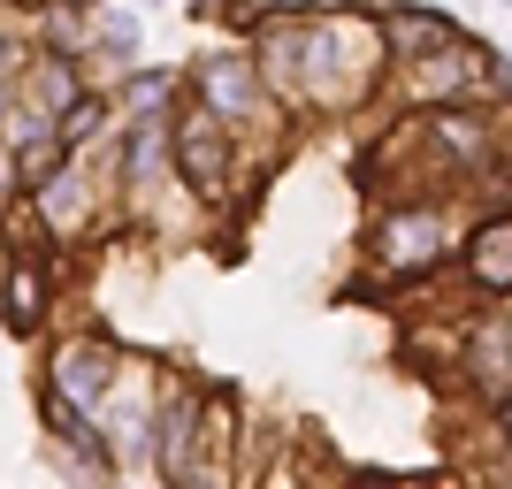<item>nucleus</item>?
I'll return each mask as SVG.
<instances>
[{
	"instance_id": "1",
	"label": "nucleus",
	"mask_w": 512,
	"mask_h": 489,
	"mask_svg": "<svg viewBox=\"0 0 512 489\" xmlns=\"http://www.w3.org/2000/svg\"><path fill=\"white\" fill-rule=\"evenodd\" d=\"M383 69L375 8H299V107H360Z\"/></svg>"
},
{
	"instance_id": "2",
	"label": "nucleus",
	"mask_w": 512,
	"mask_h": 489,
	"mask_svg": "<svg viewBox=\"0 0 512 489\" xmlns=\"http://www.w3.org/2000/svg\"><path fill=\"white\" fill-rule=\"evenodd\" d=\"M23 214H31V230H23V237H39V245H54V253L100 245V237L123 222L100 153H62L46 176H31V184H23Z\"/></svg>"
},
{
	"instance_id": "3",
	"label": "nucleus",
	"mask_w": 512,
	"mask_h": 489,
	"mask_svg": "<svg viewBox=\"0 0 512 489\" xmlns=\"http://www.w3.org/2000/svg\"><path fill=\"white\" fill-rule=\"evenodd\" d=\"M169 138H176V184H184L207 214L237 207V199H245V184H260V176L245 169V138H237L230 123H214L207 107L176 100Z\"/></svg>"
},
{
	"instance_id": "4",
	"label": "nucleus",
	"mask_w": 512,
	"mask_h": 489,
	"mask_svg": "<svg viewBox=\"0 0 512 489\" xmlns=\"http://www.w3.org/2000/svg\"><path fill=\"white\" fill-rule=\"evenodd\" d=\"M184 100L207 107L214 123H230L237 138H253V130H268V123L283 115V107L268 100V85H260V69H253V54H245V39L192 54V62H184Z\"/></svg>"
},
{
	"instance_id": "5",
	"label": "nucleus",
	"mask_w": 512,
	"mask_h": 489,
	"mask_svg": "<svg viewBox=\"0 0 512 489\" xmlns=\"http://www.w3.org/2000/svg\"><path fill=\"white\" fill-rule=\"evenodd\" d=\"M451 253H459V237H451L444 207H428V199L375 214V230H367V268L383 283H428Z\"/></svg>"
},
{
	"instance_id": "6",
	"label": "nucleus",
	"mask_w": 512,
	"mask_h": 489,
	"mask_svg": "<svg viewBox=\"0 0 512 489\" xmlns=\"http://www.w3.org/2000/svg\"><path fill=\"white\" fill-rule=\"evenodd\" d=\"M123 367H130L123 344L107 337L100 321H77V329H62V337L46 344V360H39V390H54V398L77 405V413H100V398L123 383Z\"/></svg>"
},
{
	"instance_id": "7",
	"label": "nucleus",
	"mask_w": 512,
	"mask_h": 489,
	"mask_svg": "<svg viewBox=\"0 0 512 489\" xmlns=\"http://www.w3.org/2000/svg\"><path fill=\"white\" fill-rule=\"evenodd\" d=\"M62 260L54 245H23L8 237V260H0V329L16 344H46L54 329V291H62Z\"/></svg>"
},
{
	"instance_id": "8",
	"label": "nucleus",
	"mask_w": 512,
	"mask_h": 489,
	"mask_svg": "<svg viewBox=\"0 0 512 489\" xmlns=\"http://www.w3.org/2000/svg\"><path fill=\"white\" fill-rule=\"evenodd\" d=\"M161 375L169 367H153V360H138L130 352V367H123V383L100 398V436H107V459H115V474H146V444H153V398H161Z\"/></svg>"
},
{
	"instance_id": "9",
	"label": "nucleus",
	"mask_w": 512,
	"mask_h": 489,
	"mask_svg": "<svg viewBox=\"0 0 512 489\" xmlns=\"http://www.w3.org/2000/svg\"><path fill=\"white\" fill-rule=\"evenodd\" d=\"M192 451H199V375H161L146 474L153 482H192Z\"/></svg>"
},
{
	"instance_id": "10",
	"label": "nucleus",
	"mask_w": 512,
	"mask_h": 489,
	"mask_svg": "<svg viewBox=\"0 0 512 489\" xmlns=\"http://www.w3.org/2000/svg\"><path fill=\"white\" fill-rule=\"evenodd\" d=\"M482 69H490V46H467V39L436 46V54H413L406 62V107L474 100V92H482Z\"/></svg>"
},
{
	"instance_id": "11",
	"label": "nucleus",
	"mask_w": 512,
	"mask_h": 489,
	"mask_svg": "<svg viewBox=\"0 0 512 489\" xmlns=\"http://www.w3.org/2000/svg\"><path fill=\"white\" fill-rule=\"evenodd\" d=\"M237 436H245V398H237L230 383H207V375H199V451H192L199 489L237 474Z\"/></svg>"
},
{
	"instance_id": "12",
	"label": "nucleus",
	"mask_w": 512,
	"mask_h": 489,
	"mask_svg": "<svg viewBox=\"0 0 512 489\" xmlns=\"http://www.w3.org/2000/svg\"><path fill=\"white\" fill-rule=\"evenodd\" d=\"M107 100H115V123L176 115V100H184V69H176V62H130V69H115Z\"/></svg>"
},
{
	"instance_id": "13",
	"label": "nucleus",
	"mask_w": 512,
	"mask_h": 489,
	"mask_svg": "<svg viewBox=\"0 0 512 489\" xmlns=\"http://www.w3.org/2000/svg\"><path fill=\"white\" fill-rule=\"evenodd\" d=\"M375 23H383L390 62H413V54H436V46L459 39V23H451L444 8H413V0H390V8H375Z\"/></svg>"
},
{
	"instance_id": "14",
	"label": "nucleus",
	"mask_w": 512,
	"mask_h": 489,
	"mask_svg": "<svg viewBox=\"0 0 512 489\" xmlns=\"http://www.w3.org/2000/svg\"><path fill=\"white\" fill-rule=\"evenodd\" d=\"M146 62V8L138 0H100L92 8V69Z\"/></svg>"
},
{
	"instance_id": "15",
	"label": "nucleus",
	"mask_w": 512,
	"mask_h": 489,
	"mask_svg": "<svg viewBox=\"0 0 512 489\" xmlns=\"http://www.w3.org/2000/svg\"><path fill=\"white\" fill-rule=\"evenodd\" d=\"M467 383L482 398H512V314H490L467 329Z\"/></svg>"
},
{
	"instance_id": "16",
	"label": "nucleus",
	"mask_w": 512,
	"mask_h": 489,
	"mask_svg": "<svg viewBox=\"0 0 512 489\" xmlns=\"http://www.w3.org/2000/svg\"><path fill=\"white\" fill-rule=\"evenodd\" d=\"M467 276H474V291L512 298V214H490V222L467 237Z\"/></svg>"
},
{
	"instance_id": "17",
	"label": "nucleus",
	"mask_w": 512,
	"mask_h": 489,
	"mask_svg": "<svg viewBox=\"0 0 512 489\" xmlns=\"http://www.w3.org/2000/svg\"><path fill=\"white\" fill-rule=\"evenodd\" d=\"M16 207H23V161H16V146L0 138V230L16 222Z\"/></svg>"
},
{
	"instance_id": "18",
	"label": "nucleus",
	"mask_w": 512,
	"mask_h": 489,
	"mask_svg": "<svg viewBox=\"0 0 512 489\" xmlns=\"http://www.w3.org/2000/svg\"><path fill=\"white\" fill-rule=\"evenodd\" d=\"M497 436H505V451H512V398H497Z\"/></svg>"
},
{
	"instance_id": "19",
	"label": "nucleus",
	"mask_w": 512,
	"mask_h": 489,
	"mask_svg": "<svg viewBox=\"0 0 512 489\" xmlns=\"http://www.w3.org/2000/svg\"><path fill=\"white\" fill-rule=\"evenodd\" d=\"M69 8H100V0H69Z\"/></svg>"
}]
</instances>
